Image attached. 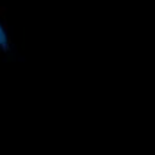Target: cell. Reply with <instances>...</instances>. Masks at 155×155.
I'll list each match as a JSON object with an SVG mask.
<instances>
[{"instance_id": "1", "label": "cell", "mask_w": 155, "mask_h": 155, "mask_svg": "<svg viewBox=\"0 0 155 155\" xmlns=\"http://www.w3.org/2000/svg\"><path fill=\"white\" fill-rule=\"evenodd\" d=\"M8 46H10V41H8L7 31H6L5 27L2 25V23L0 22V50L7 51Z\"/></svg>"}]
</instances>
